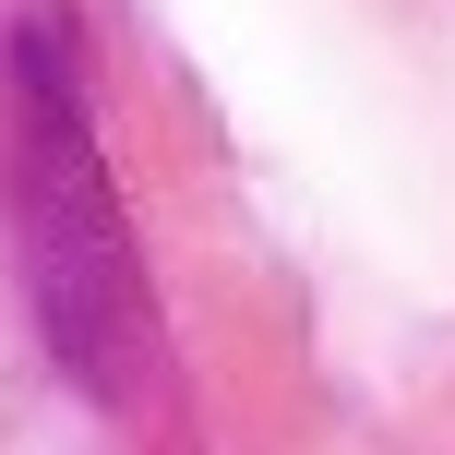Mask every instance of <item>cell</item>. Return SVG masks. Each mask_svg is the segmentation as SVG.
I'll return each instance as SVG.
<instances>
[]
</instances>
